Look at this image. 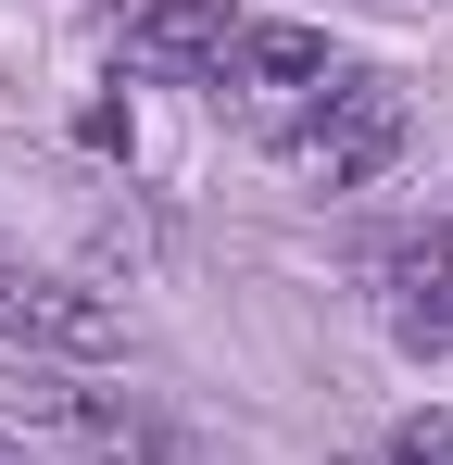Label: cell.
<instances>
[{
    "mask_svg": "<svg viewBox=\"0 0 453 465\" xmlns=\"http://www.w3.org/2000/svg\"><path fill=\"white\" fill-rule=\"evenodd\" d=\"M0 352H25V365H114L126 352V302H101L88 277H51V264L0 252Z\"/></svg>",
    "mask_w": 453,
    "mask_h": 465,
    "instance_id": "obj_2",
    "label": "cell"
},
{
    "mask_svg": "<svg viewBox=\"0 0 453 465\" xmlns=\"http://www.w3.org/2000/svg\"><path fill=\"white\" fill-rule=\"evenodd\" d=\"M0 465H25V453H13V440H0Z\"/></svg>",
    "mask_w": 453,
    "mask_h": 465,
    "instance_id": "obj_8",
    "label": "cell"
},
{
    "mask_svg": "<svg viewBox=\"0 0 453 465\" xmlns=\"http://www.w3.org/2000/svg\"><path fill=\"white\" fill-rule=\"evenodd\" d=\"M441 239H453V214H441Z\"/></svg>",
    "mask_w": 453,
    "mask_h": 465,
    "instance_id": "obj_9",
    "label": "cell"
},
{
    "mask_svg": "<svg viewBox=\"0 0 453 465\" xmlns=\"http://www.w3.org/2000/svg\"><path fill=\"white\" fill-rule=\"evenodd\" d=\"M390 465H453V402L403 415V428H390Z\"/></svg>",
    "mask_w": 453,
    "mask_h": 465,
    "instance_id": "obj_7",
    "label": "cell"
},
{
    "mask_svg": "<svg viewBox=\"0 0 453 465\" xmlns=\"http://www.w3.org/2000/svg\"><path fill=\"white\" fill-rule=\"evenodd\" d=\"M340 76V51L315 38V25H277V13H239V38H226V76L239 101H265V114H290V101H315V88Z\"/></svg>",
    "mask_w": 453,
    "mask_h": 465,
    "instance_id": "obj_4",
    "label": "cell"
},
{
    "mask_svg": "<svg viewBox=\"0 0 453 465\" xmlns=\"http://www.w3.org/2000/svg\"><path fill=\"white\" fill-rule=\"evenodd\" d=\"M378 327L403 340V352H453V239H403V252H378Z\"/></svg>",
    "mask_w": 453,
    "mask_h": 465,
    "instance_id": "obj_6",
    "label": "cell"
},
{
    "mask_svg": "<svg viewBox=\"0 0 453 465\" xmlns=\"http://www.w3.org/2000/svg\"><path fill=\"white\" fill-rule=\"evenodd\" d=\"M38 415H51L64 440H88L101 465H176V428H164L151 402H126V390H76L64 365H38Z\"/></svg>",
    "mask_w": 453,
    "mask_h": 465,
    "instance_id": "obj_5",
    "label": "cell"
},
{
    "mask_svg": "<svg viewBox=\"0 0 453 465\" xmlns=\"http://www.w3.org/2000/svg\"><path fill=\"white\" fill-rule=\"evenodd\" d=\"M226 38H239V0H126V64H139V76L215 88Z\"/></svg>",
    "mask_w": 453,
    "mask_h": 465,
    "instance_id": "obj_3",
    "label": "cell"
},
{
    "mask_svg": "<svg viewBox=\"0 0 453 465\" xmlns=\"http://www.w3.org/2000/svg\"><path fill=\"white\" fill-rule=\"evenodd\" d=\"M277 139H290V163H302V176H327V189H366L378 163L403 152V88L378 76V64H340L315 101H290V114H277Z\"/></svg>",
    "mask_w": 453,
    "mask_h": 465,
    "instance_id": "obj_1",
    "label": "cell"
}]
</instances>
